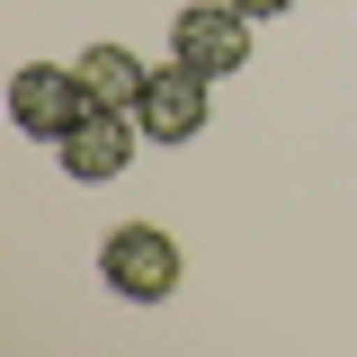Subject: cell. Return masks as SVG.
<instances>
[{
    "label": "cell",
    "instance_id": "5b68a950",
    "mask_svg": "<svg viewBox=\"0 0 357 357\" xmlns=\"http://www.w3.org/2000/svg\"><path fill=\"white\" fill-rule=\"evenodd\" d=\"M134 143H143V116L134 107H81V126L63 134V170L81 188H107V178H126Z\"/></svg>",
    "mask_w": 357,
    "mask_h": 357
},
{
    "label": "cell",
    "instance_id": "3957f363",
    "mask_svg": "<svg viewBox=\"0 0 357 357\" xmlns=\"http://www.w3.org/2000/svg\"><path fill=\"white\" fill-rule=\"evenodd\" d=\"M250 27H259V18H250V9H232V0H188V9L170 18V54L223 81V72H241V63H250Z\"/></svg>",
    "mask_w": 357,
    "mask_h": 357
},
{
    "label": "cell",
    "instance_id": "7a4b0ae2",
    "mask_svg": "<svg viewBox=\"0 0 357 357\" xmlns=\"http://www.w3.org/2000/svg\"><path fill=\"white\" fill-rule=\"evenodd\" d=\"M134 116H143V143H197L206 116H215V72H197V63H161L143 98H134Z\"/></svg>",
    "mask_w": 357,
    "mask_h": 357
},
{
    "label": "cell",
    "instance_id": "6da1fadb",
    "mask_svg": "<svg viewBox=\"0 0 357 357\" xmlns=\"http://www.w3.org/2000/svg\"><path fill=\"white\" fill-rule=\"evenodd\" d=\"M98 277H107L126 304H161V295H178V241L161 223H116V232L98 241Z\"/></svg>",
    "mask_w": 357,
    "mask_h": 357
},
{
    "label": "cell",
    "instance_id": "277c9868",
    "mask_svg": "<svg viewBox=\"0 0 357 357\" xmlns=\"http://www.w3.org/2000/svg\"><path fill=\"white\" fill-rule=\"evenodd\" d=\"M81 72L72 63H27V72H9V126L18 134H45V143H63V134L81 126Z\"/></svg>",
    "mask_w": 357,
    "mask_h": 357
},
{
    "label": "cell",
    "instance_id": "8992f818",
    "mask_svg": "<svg viewBox=\"0 0 357 357\" xmlns=\"http://www.w3.org/2000/svg\"><path fill=\"white\" fill-rule=\"evenodd\" d=\"M72 72H81V98H89V107H134L143 81H152L126 45H81V54H72Z\"/></svg>",
    "mask_w": 357,
    "mask_h": 357
},
{
    "label": "cell",
    "instance_id": "52a82bcc",
    "mask_svg": "<svg viewBox=\"0 0 357 357\" xmlns=\"http://www.w3.org/2000/svg\"><path fill=\"white\" fill-rule=\"evenodd\" d=\"M232 9H250V18H286L295 0H232Z\"/></svg>",
    "mask_w": 357,
    "mask_h": 357
}]
</instances>
